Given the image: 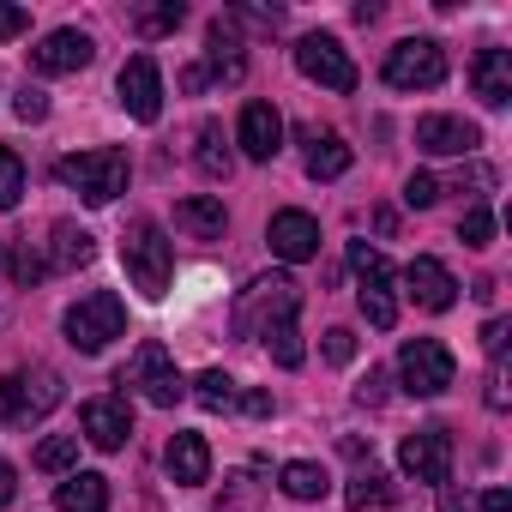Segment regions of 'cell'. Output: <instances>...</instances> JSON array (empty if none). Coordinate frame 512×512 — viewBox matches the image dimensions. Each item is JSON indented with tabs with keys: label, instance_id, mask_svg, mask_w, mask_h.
I'll return each mask as SVG.
<instances>
[{
	"label": "cell",
	"instance_id": "cell-32",
	"mask_svg": "<svg viewBox=\"0 0 512 512\" xmlns=\"http://www.w3.org/2000/svg\"><path fill=\"white\" fill-rule=\"evenodd\" d=\"M25 199V163L13 145H0V211H13Z\"/></svg>",
	"mask_w": 512,
	"mask_h": 512
},
{
	"label": "cell",
	"instance_id": "cell-30",
	"mask_svg": "<svg viewBox=\"0 0 512 512\" xmlns=\"http://www.w3.org/2000/svg\"><path fill=\"white\" fill-rule=\"evenodd\" d=\"M266 344H272V362H278V368H302V362H308V344H302L296 320L272 326V332H266Z\"/></svg>",
	"mask_w": 512,
	"mask_h": 512
},
{
	"label": "cell",
	"instance_id": "cell-43",
	"mask_svg": "<svg viewBox=\"0 0 512 512\" xmlns=\"http://www.w3.org/2000/svg\"><path fill=\"white\" fill-rule=\"evenodd\" d=\"M488 410H506V368H488Z\"/></svg>",
	"mask_w": 512,
	"mask_h": 512
},
{
	"label": "cell",
	"instance_id": "cell-31",
	"mask_svg": "<svg viewBox=\"0 0 512 512\" xmlns=\"http://www.w3.org/2000/svg\"><path fill=\"white\" fill-rule=\"evenodd\" d=\"M193 398H199L205 410H229V404H235L241 392H235V380H229L223 368H205V374L193 380Z\"/></svg>",
	"mask_w": 512,
	"mask_h": 512
},
{
	"label": "cell",
	"instance_id": "cell-18",
	"mask_svg": "<svg viewBox=\"0 0 512 512\" xmlns=\"http://www.w3.org/2000/svg\"><path fill=\"white\" fill-rule=\"evenodd\" d=\"M416 145L434 151V157H470L482 145V133L470 121H458V115H422L416 121Z\"/></svg>",
	"mask_w": 512,
	"mask_h": 512
},
{
	"label": "cell",
	"instance_id": "cell-9",
	"mask_svg": "<svg viewBox=\"0 0 512 512\" xmlns=\"http://www.w3.org/2000/svg\"><path fill=\"white\" fill-rule=\"evenodd\" d=\"M446 79V49L434 37H404L386 55V85L392 91H434Z\"/></svg>",
	"mask_w": 512,
	"mask_h": 512
},
{
	"label": "cell",
	"instance_id": "cell-25",
	"mask_svg": "<svg viewBox=\"0 0 512 512\" xmlns=\"http://www.w3.org/2000/svg\"><path fill=\"white\" fill-rule=\"evenodd\" d=\"M314 151H308V175L314 181H338V175H350V163H356V151L338 139V133H326V139H308Z\"/></svg>",
	"mask_w": 512,
	"mask_h": 512
},
{
	"label": "cell",
	"instance_id": "cell-12",
	"mask_svg": "<svg viewBox=\"0 0 512 512\" xmlns=\"http://www.w3.org/2000/svg\"><path fill=\"white\" fill-rule=\"evenodd\" d=\"M398 464H404V476H416V482H428V488H446V476H452V434H446V428L410 434V440L398 446Z\"/></svg>",
	"mask_w": 512,
	"mask_h": 512
},
{
	"label": "cell",
	"instance_id": "cell-20",
	"mask_svg": "<svg viewBox=\"0 0 512 512\" xmlns=\"http://www.w3.org/2000/svg\"><path fill=\"white\" fill-rule=\"evenodd\" d=\"M470 85H476V97H482L488 109H506V103H512V55H506V49H482V55L470 61Z\"/></svg>",
	"mask_w": 512,
	"mask_h": 512
},
{
	"label": "cell",
	"instance_id": "cell-8",
	"mask_svg": "<svg viewBox=\"0 0 512 512\" xmlns=\"http://www.w3.org/2000/svg\"><path fill=\"white\" fill-rule=\"evenodd\" d=\"M115 386H139L157 410L181 404V392H187V386H181V374H175V356H169L157 338H145V344L133 350V362L121 368V380H115Z\"/></svg>",
	"mask_w": 512,
	"mask_h": 512
},
{
	"label": "cell",
	"instance_id": "cell-36",
	"mask_svg": "<svg viewBox=\"0 0 512 512\" xmlns=\"http://www.w3.org/2000/svg\"><path fill=\"white\" fill-rule=\"evenodd\" d=\"M13 115H19V121H43V115H49V91H37V85H25V91L13 97Z\"/></svg>",
	"mask_w": 512,
	"mask_h": 512
},
{
	"label": "cell",
	"instance_id": "cell-29",
	"mask_svg": "<svg viewBox=\"0 0 512 512\" xmlns=\"http://www.w3.org/2000/svg\"><path fill=\"white\" fill-rule=\"evenodd\" d=\"M181 19H187L181 0H157V7H139L133 13V31L139 37H169V31H181Z\"/></svg>",
	"mask_w": 512,
	"mask_h": 512
},
{
	"label": "cell",
	"instance_id": "cell-11",
	"mask_svg": "<svg viewBox=\"0 0 512 512\" xmlns=\"http://www.w3.org/2000/svg\"><path fill=\"white\" fill-rule=\"evenodd\" d=\"M115 97H121V109L133 115V121H157L163 115V73H157V61L151 55H133L127 67H121V79H115Z\"/></svg>",
	"mask_w": 512,
	"mask_h": 512
},
{
	"label": "cell",
	"instance_id": "cell-34",
	"mask_svg": "<svg viewBox=\"0 0 512 512\" xmlns=\"http://www.w3.org/2000/svg\"><path fill=\"white\" fill-rule=\"evenodd\" d=\"M434 199H440V181H434V175H422V169H416V175H410V181H404V205H410V211H428V205H434Z\"/></svg>",
	"mask_w": 512,
	"mask_h": 512
},
{
	"label": "cell",
	"instance_id": "cell-3",
	"mask_svg": "<svg viewBox=\"0 0 512 512\" xmlns=\"http://www.w3.org/2000/svg\"><path fill=\"white\" fill-rule=\"evenodd\" d=\"M296 308H302V290H296V278H284V272H272V278H253V284L241 290V302H235V332H241V338H266L272 326L296 320Z\"/></svg>",
	"mask_w": 512,
	"mask_h": 512
},
{
	"label": "cell",
	"instance_id": "cell-24",
	"mask_svg": "<svg viewBox=\"0 0 512 512\" xmlns=\"http://www.w3.org/2000/svg\"><path fill=\"white\" fill-rule=\"evenodd\" d=\"M55 500H61V512H109V476L79 470V476H67L55 488Z\"/></svg>",
	"mask_w": 512,
	"mask_h": 512
},
{
	"label": "cell",
	"instance_id": "cell-6",
	"mask_svg": "<svg viewBox=\"0 0 512 512\" xmlns=\"http://www.w3.org/2000/svg\"><path fill=\"white\" fill-rule=\"evenodd\" d=\"M350 266H356V284H362L356 302H362L368 326L392 332V326H398V296H392V266H386V253L368 247V241H350Z\"/></svg>",
	"mask_w": 512,
	"mask_h": 512
},
{
	"label": "cell",
	"instance_id": "cell-42",
	"mask_svg": "<svg viewBox=\"0 0 512 512\" xmlns=\"http://www.w3.org/2000/svg\"><path fill=\"white\" fill-rule=\"evenodd\" d=\"M482 350L500 362V350H506V320H488V326H482Z\"/></svg>",
	"mask_w": 512,
	"mask_h": 512
},
{
	"label": "cell",
	"instance_id": "cell-46",
	"mask_svg": "<svg viewBox=\"0 0 512 512\" xmlns=\"http://www.w3.org/2000/svg\"><path fill=\"white\" fill-rule=\"evenodd\" d=\"M482 512H512V494H506V488H488V494H482Z\"/></svg>",
	"mask_w": 512,
	"mask_h": 512
},
{
	"label": "cell",
	"instance_id": "cell-47",
	"mask_svg": "<svg viewBox=\"0 0 512 512\" xmlns=\"http://www.w3.org/2000/svg\"><path fill=\"white\" fill-rule=\"evenodd\" d=\"M440 506H446V512H470V500H464L458 488H446V500H440Z\"/></svg>",
	"mask_w": 512,
	"mask_h": 512
},
{
	"label": "cell",
	"instance_id": "cell-5",
	"mask_svg": "<svg viewBox=\"0 0 512 512\" xmlns=\"http://www.w3.org/2000/svg\"><path fill=\"white\" fill-rule=\"evenodd\" d=\"M61 404V374L55 368H13L0 374V422H37Z\"/></svg>",
	"mask_w": 512,
	"mask_h": 512
},
{
	"label": "cell",
	"instance_id": "cell-33",
	"mask_svg": "<svg viewBox=\"0 0 512 512\" xmlns=\"http://www.w3.org/2000/svg\"><path fill=\"white\" fill-rule=\"evenodd\" d=\"M79 464V434H49L37 446V470H73Z\"/></svg>",
	"mask_w": 512,
	"mask_h": 512
},
{
	"label": "cell",
	"instance_id": "cell-28",
	"mask_svg": "<svg viewBox=\"0 0 512 512\" xmlns=\"http://www.w3.org/2000/svg\"><path fill=\"white\" fill-rule=\"evenodd\" d=\"M392 494H398V488H392V476L368 464V470H356V482H350V512H368V506H392Z\"/></svg>",
	"mask_w": 512,
	"mask_h": 512
},
{
	"label": "cell",
	"instance_id": "cell-38",
	"mask_svg": "<svg viewBox=\"0 0 512 512\" xmlns=\"http://www.w3.org/2000/svg\"><path fill=\"white\" fill-rule=\"evenodd\" d=\"M31 31V13L25 7H0V43H13V37H25Z\"/></svg>",
	"mask_w": 512,
	"mask_h": 512
},
{
	"label": "cell",
	"instance_id": "cell-45",
	"mask_svg": "<svg viewBox=\"0 0 512 512\" xmlns=\"http://www.w3.org/2000/svg\"><path fill=\"white\" fill-rule=\"evenodd\" d=\"M247 416H272V392H247V398H235Z\"/></svg>",
	"mask_w": 512,
	"mask_h": 512
},
{
	"label": "cell",
	"instance_id": "cell-23",
	"mask_svg": "<svg viewBox=\"0 0 512 512\" xmlns=\"http://www.w3.org/2000/svg\"><path fill=\"white\" fill-rule=\"evenodd\" d=\"M91 253H97V241H91V229H79L73 217H61V223L49 229V272L91 266Z\"/></svg>",
	"mask_w": 512,
	"mask_h": 512
},
{
	"label": "cell",
	"instance_id": "cell-1",
	"mask_svg": "<svg viewBox=\"0 0 512 512\" xmlns=\"http://www.w3.org/2000/svg\"><path fill=\"white\" fill-rule=\"evenodd\" d=\"M121 266L139 284V296L157 302L169 290V278H175V241L163 235V223H151V217H133L127 223V235H121Z\"/></svg>",
	"mask_w": 512,
	"mask_h": 512
},
{
	"label": "cell",
	"instance_id": "cell-14",
	"mask_svg": "<svg viewBox=\"0 0 512 512\" xmlns=\"http://www.w3.org/2000/svg\"><path fill=\"white\" fill-rule=\"evenodd\" d=\"M404 284H410V302L428 308V314H446L458 302V278L434 260V253H416V260L404 266Z\"/></svg>",
	"mask_w": 512,
	"mask_h": 512
},
{
	"label": "cell",
	"instance_id": "cell-19",
	"mask_svg": "<svg viewBox=\"0 0 512 512\" xmlns=\"http://www.w3.org/2000/svg\"><path fill=\"white\" fill-rule=\"evenodd\" d=\"M163 470H169V482L199 488V482L211 476V446H205V434H175V440L163 446Z\"/></svg>",
	"mask_w": 512,
	"mask_h": 512
},
{
	"label": "cell",
	"instance_id": "cell-2",
	"mask_svg": "<svg viewBox=\"0 0 512 512\" xmlns=\"http://www.w3.org/2000/svg\"><path fill=\"white\" fill-rule=\"evenodd\" d=\"M61 187H73L85 205H109L115 193H127V151L115 145H97V151H73L55 163Z\"/></svg>",
	"mask_w": 512,
	"mask_h": 512
},
{
	"label": "cell",
	"instance_id": "cell-13",
	"mask_svg": "<svg viewBox=\"0 0 512 512\" xmlns=\"http://www.w3.org/2000/svg\"><path fill=\"white\" fill-rule=\"evenodd\" d=\"M235 145H241V157H253V163H272V157L284 151V115H278L272 103H247L241 121H235Z\"/></svg>",
	"mask_w": 512,
	"mask_h": 512
},
{
	"label": "cell",
	"instance_id": "cell-48",
	"mask_svg": "<svg viewBox=\"0 0 512 512\" xmlns=\"http://www.w3.org/2000/svg\"><path fill=\"white\" fill-rule=\"evenodd\" d=\"M0 272H7V247H0Z\"/></svg>",
	"mask_w": 512,
	"mask_h": 512
},
{
	"label": "cell",
	"instance_id": "cell-27",
	"mask_svg": "<svg viewBox=\"0 0 512 512\" xmlns=\"http://www.w3.org/2000/svg\"><path fill=\"white\" fill-rule=\"evenodd\" d=\"M290 500H326V488H332V476L314 464V458H296V464H284V482H278Z\"/></svg>",
	"mask_w": 512,
	"mask_h": 512
},
{
	"label": "cell",
	"instance_id": "cell-4",
	"mask_svg": "<svg viewBox=\"0 0 512 512\" xmlns=\"http://www.w3.org/2000/svg\"><path fill=\"white\" fill-rule=\"evenodd\" d=\"M67 344L73 350H85V356H97V350H109L121 332H127V308H121V296L115 290H91L85 302H73L67 308Z\"/></svg>",
	"mask_w": 512,
	"mask_h": 512
},
{
	"label": "cell",
	"instance_id": "cell-16",
	"mask_svg": "<svg viewBox=\"0 0 512 512\" xmlns=\"http://www.w3.org/2000/svg\"><path fill=\"white\" fill-rule=\"evenodd\" d=\"M91 55H97V43L67 25V31H49V37L31 49V67H37V73H79V67H91Z\"/></svg>",
	"mask_w": 512,
	"mask_h": 512
},
{
	"label": "cell",
	"instance_id": "cell-21",
	"mask_svg": "<svg viewBox=\"0 0 512 512\" xmlns=\"http://www.w3.org/2000/svg\"><path fill=\"white\" fill-rule=\"evenodd\" d=\"M205 79L217 73V79H241L247 73V61H241V31H235V19H211V31H205Z\"/></svg>",
	"mask_w": 512,
	"mask_h": 512
},
{
	"label": "cell",
	"instance_id": "cell-15",
	"mask_svg": "<svg viewBox=\"0 0 512 512\" xmlns=\"http://www.w3.org/2000/svg\"><path fill=\"white\" fill-rule=\"evenodd\" d=\"M266 241H272V253H278V260L302 266V260H314V253H320V223H314L308 211H272V223H266Z\"/></svg>",
	"mask_w": 512,
	"mask_h": 512
},
{
	"label": "cell",
	"instance_id": "cell-7",
	"mask_svg": "<svg viewBox=\"0 0 512 512\" xmlns=\"http://www.w3.org/2000/svg\"><path fill=\"white\" fill-rule=\"evenodd\" d=\"M398 380H404L410 398H440L458 380V362H452V350L440 338H410L398 350Z\"/></svg>",
	"mask_w": 512,
	"mask_h": 512
},
{
	"label": "cell",
	"instance_id": "cell-44",
	"mask_svg": "<svg viewBox=\"0 0 512 512\" xmlns=\"http://www.w3.org/2000/svg\"><path fill=\"white\" fill-rule=\"evenodd\" d=\"M13 494H19V476H13V464H7V458H0V512L13 506Z\"/></svg>",
	"mask_w": 512,
	"mask_h": 512
},
{
	"label": "cell",
	"instance_id": "cell-26",
	"mask_svg": "<svg viewBox=\"0 0 512 512\" xmlns=\"http://www.w3.org/2000/svg\"><path fill=\"white\" fill-rule=\"evenodd\" d=\"M193 163H199V175H205V181H223V175L235 169L229 139H223V127H217V121H205V127H199V151H193Z\"/></svg>",
	"mask_w": 512,
	"mask_h": 512
},
{
	"label": "cell",
	"instance_id": "cell-22",
	"mask_svg": "<svg viewBox=\"0 0 512 512\" xmlns=\"http://www.w3.org/2000/svg\"><path fill=\"white\" fill-rule=\"evenodd\" d=\"M175 229H181V235H193V241H217V235L229 229V211H223V199L193 193V199H181V205H175Z\"/></svg>",
	"mask_w": 512,
	"mask_h": 512
},
{
	"label": "cell",
	"instance_id": "cell-39",
	"mask_svg": "<svg viewBox=\"0 0 512 512\" xmlns=\"http://www.w3.org/2000/svg\"><path fill=\"white\" fill-rule=\"evenodd\" d=\"M356 404H386V368H368V380L356 386Z\"/></svg>",
	"mask_w": 512,
	"mask_h": 512
},
{
	"label": "cell",
	"instance_id": "cell-40",
	"mask_svg": "<svg viewBox=\"0 0 512 512\" xmlns=\"http://www.w3.org/2000/svg\"><path fill=\"white\" fill-rule=\"evenodd\" d=\"M43 272H49V260H37V253H31V247H25V253H19V260H13V278H19V284H37Z\"/></svg>",
	"mask_w": 512,
	"mask_h": 512
},
{
	"label": "cell",
	"instance_id": "cell-17",
	"mask_svg": "<svg viewBox=\"0 0 512 512\" xmlns=\"http://www.w3.org/2000/svg\"><path fill=\"white\" fill-rule=\"evenodd\" d=\"M79 422H85V440L103 446V452H121V446L133 440V410H127V398H91Z\"/></svg>",
	"mask_w": 512,
	"mask_h": 512
},
{
	"label": "cell",
	"instance_id": "cell-10",
	"mask_svg": "<svg viewBox=\"0 0 512 512\" xmlns=\"http://www.w3.org/2000/svg\"><path fill=\"white\" fill-rule=\"evenodd\" d=\"M296 67H302L314 85L338 91V97L356 91V61H350V49H344L338 37H302V43H296Z\"/></svg>",
	"mask_w": 512,
	"mask_h": 512
},
{
	"label": "cell",
	"instance_id": "cell-35",
	"mask_svg": "<svg viewBox=\"0 0 512 512\" xmlns=\"http://www.w3.org/2000/svg\"><path fill=\"white\" fill-rule=\"evenodd\" d=\"M458 235H464V247H488V241H494V217H488V211L476 205V211H464Z\"/></svg>",
	"mask_w": 512,
	"mask_h": 512
},
{
	"label": "cell",
	"instance_id": "cell-41",
	"mask_svg": "<svg viewBox=\"0 0 512 512\" xmlns=\"http://www.w3.org/2000/svg\"><path fill=\"white\" fill-rule=\"evenodd\" d=\"M217 512H253V488H247V476H229V506H217Z\"/></svg>",
	"mask_w": 512,
	"mask_h": 512
},
{
	"label": "cell",
	"instance_id": "cell-37",
	"mask_svg": "<svg viewBox=\"0 0 512 512\" xmlns=\"http://www.w3.org/2000/svg\"><path fill=\"white\" fill-rule=\"evenodd\" d=\"M320 350H326V362H338V368H344V362H350V356H356V332H344V326H332V332H326V344H320Z\"/></svg>",
	"mask_w": 512,
	"mask_h": 512
}]
</instances>
